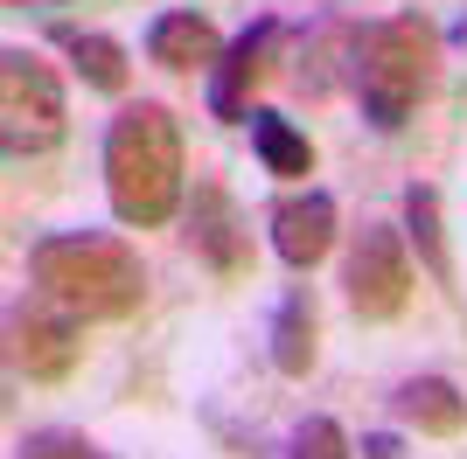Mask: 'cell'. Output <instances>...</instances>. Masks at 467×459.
I'll return each instance as SVG.
<instances>
[{"instance_id": "9a60e30c", "label": "cell", "mask_w": 467, "mask_h": 459, "mask_svg": "<svg viewBox=\"0 0 467 459\" xmlns=\"http://www.w3.org/2000/svg\"><path fill=\"white\" fill-rule=\"evenodd\" d=\"M252 153L273 181H307L314 174V139L286 112H252Z\"/></svg>"}, {"instance_id": "7c38bea8", "label": "cell", "mask_w": 467, "mask_h": 459, "mask_svg": "<svg viewBox=\"0 0 467 459\" xmlns=\"http://www.w3.org/2000/svg\"><path fill=\"white\" fill-rule=\"evenodd\" d=\"M273 369L286 382H307L314 355H321V306H314V286H286V300L273 306Z\"/></svg>"}, {"instance_id": "2e32d148", "label": "cell", "mask_w": 467, "mask_h": 459, "mask_svg": "<svg viewBox=\"0 0 467 459\" xmlns=\"http://www.w3.org/2000/svg\"><path fill=\"white\" fill-rule=\"evenodd\" d=\"M15 459H112L105 445H91L84 432H57V424H42V432H28L21 439Z\"/></svg>"}, {"instance_id": "5b68a950", "label": "cell", "mask_w": 467, "mask_h": 459, "mask_svg": "<svg viewBox=\"0 0 467 459\" xmlns=\"http://www.w3.org/2000/svg\"><path fill=\"white\" fill-rule=\"evenodd\" d=\"M419 271L405 258V230L398 223H363L349 237V258H342V292H349V313L363 327H390L411 306Z\"/></svg>"}, {"instance_id": "30bf717a", "label": "cell", "mask_w": 467, "mask_h": 459, "mask_svg": "<svg viewBox=\"0 0 467 459\" xmlns=\"http://www.w3.org/2000/svg\"><path fill=\"white\" fill-rule=\"evenodd\" d=\"M231 42L216 36L210 15H195V7H175V15H154L147 21V63H161L168 76H195V70H216Z\"/></svg>"}, {"instance_id": "8992f818", "label": "cell", "mask_w": 467, "mask_h": 459, "mask_svg": "<svg viewBox=\"0 0 467 459\" xmlns=\"http://www.w3.org/2000/svg\"><path fill=\"white\" fill-rule=\"evenodd\" d=\"M7 355H15V369L28 382H70L84 362V327L78 313H63V306H49L36 292V300H21L15 313H7Z\"/></svg>"}, {"instance_id": "277c9868", "label": "cell", "mask_w": 467, "mask_h": 459, "mask_svg": "<svg viewBox=\"0 0 467 459\" xmlns=\"http://www.w3.org/2000/svg\"><path fill=\"white\" fill-rule=\"evenodd\" d=\"M63 133H70V97H63L57 63L7 42L0 49V147H7V160H42L63 147Z\"/></svg>"}, {"instance_id": "5bb4252c", "label": "cell", "mask_w": 467, "mask_h": 459, "mask_svg": "<svg viewBox=\"0 0 467 459\" xmlns=\"http://www.w3.org/2000/svg\"><path fill=\"white\" fill-rule=\"evenodd\" d=\"M57 36V49L70 63H78V76L91 84V91H105V97H126V84H133V63H126V49H119L105 28H78V21H57L49 28Z\"/></svg>"}, {"instance_id": "9c48e42d", "label": "cell", "mask_w": 467, "mask_h": 459, "mask_svg": "<svg viewBox=\"0 0 467 459\" xmlns=\"http://www.w3.org/2000/svg\"><path fill=\"white\" fill-rule=\"evenodd\" d=\"M265 230H273V250L286 271H314L342 237V209H335L328 189H286L265 209Z\"/></svg>"}, {"instance_id": "3957f363", "label": "cell", "mask_w": 467, "mask_h": 459, "mask_svg": "<svg viewBox=\"0 0 467 459\" xmlns=\"http://www.w3.org/2000/svg\"><path fill=\"white\" fill-rule=\"evenodd\" d=\"M432 76H440V36H432V21L419 7L370 21L349 49V91L377 133H405L411 112L426 105Z\"/></svg>"}, {"instance_id": "ac0fdd59", "label": "cell", "mask_w": 467, "mask_h": 459, "mask_svg": "<svg viewBox=\"0 0 467 459\" xmlns=\"http://www.w3.org/2000/svg\"><path fill=\"white\" fill-rule=\"evenodd\" d=\"M363 453H370V459H405V453H398V439H384V432H370V439H363Z\"/></svg>"}, {"instance_id": "7a4b0ae2", "label": "cell", "mask_w": 467, "mask_h": 459, "mask_svg": "<svg viewBox=\"0 0 467 459\" xmlns=\"http://www.w3.org/2000/svg\"><path fill=\"white\" fill-rule=\"evenodd\" d=\"M28 286L78 321H133L147 306V265L112 230H57L28 244Z\"/></svg>"}, {"instance_id": "e0dca14e", "label": "cell", "mask_w": 467, "mask_h": 459, "mask_svg": "<svg viewBox=\"0 0 467 459\" xmlns=\"http://www.w3.org/2000/svg\"><path fill=\"white\" fill-rule=\"evenodd\" d=\"M286 459H349V432H342L335 418H307L286 439Z\"/></svg>"}, {"instance_id": "ba28073f", "label": "cell", "mask_w": 467, "mask_h": 459, "mask_svg": "<svg viewBox=\"0 0 467 459\" xmlns=\"http://www.w3.org/2000/svg\"><path fill=\"white\" fill-rule=\"evenodd\" d=\"M189 250L195 265L210 271V279H223V286H244L252 279V230H244V216L231 209V195L216 189V181H195V202H189Z\"/></svg>"}, {"instance_id": "4fadbf2b", "label": "cell", "mask_w": 467, "mask_h": 459, "mask_svg": "<svg viewBox=\"0 0 467 459\" xmlns=\"http://www.w3.org/2000/svg\"><path fill=\"white\" fill-rule=\"evenodd\" d=\"M405 244L419 250L426 279L447 300H461V271H453V244H447V216H440V189L432 181H411L405 189Z\"/></svg>"}, {"instance_id": "52a82bcc", "label": "cell", "mask_w": 467, "mask_h": 459, "mask_svg": "<svg viewBox=\"0 0 467 459\" xmlns=\"http://www.w3.org/2000/svg\"><path fill=\"white\" fill-rule=\"evenodd\" d=\"M279 42H286V21L279 15H258L252 28H237L231 49L210 70V118H223V126L252 118V91L279 70Z\"/></svg>"}, {"instance_id": "6da1fadb", "label": "cell", "mask_w": 467, "mask_h": 459, "mask_svg": "<svg viewBox=\"0 0 467 459\" xmlns=\"http://www.w3.org/2000/svg\"><path fill=\"white\" fill-rule=\"evenodd\" d=\"M189 195V160H182V118L161 97L119 105L105 126V202L126 230L175 223Z\"/></svg>"}, {"instance_id": "8fae6325", "label": "cell", "mask_w": 467, "mask_h": 459, "mask_svg": "<svg viewBox=\"0 0 467 459\" xmlns=\"http://www.w3.org/2000/svg\"><path fill=\"white\" fill-rule=\"evenodd\" d=\"M390 418L405 432H419V439H461L467 397H461V382H447V376H405L390 390Z\"/></svg>"}]
</instances>
